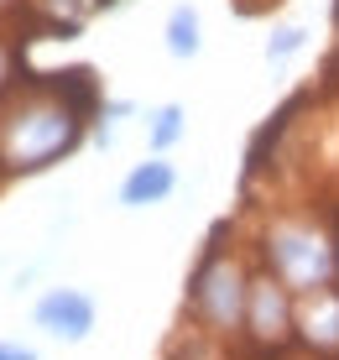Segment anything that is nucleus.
I'll use <instances>...</instances> for the list:
<instances>
[{
  "instance_id": "1",
  "label": "nucleus",
  "mask_w": 339,
  "mask_h": 360,
  "mask_svg": "<svg viewBox=\"0 0 339 360\" xmlns=\"http://www.w3.org/2000/svg\"><path fill=\"white\" fill-rule=\"evenodd\" d=\"M84 141V110L53 89H32L0 110V167L42 172Z\"/></svg>"
},
{
  "instance_id": "2",
  "label": "nucleus",
  "mask_w": 339,
  "mask_h": 360,
  "mask_svg": "<svg viewBox=\"0 0 339 360\" xmlns=\"http://www.w3.org/2000/svg\"><path fill=\"white\" fill-rule=\"evenodd\" d=\"M261 256H267V271L277 282H287L298 297L334 288L339 277V245L324 225H313L308 214H271L261 225Z\"/></svg>"
},
{
  "instance_id": "3",
  "label": "nucleus",
  "mask_w": 339,
  "mask_h": 360,
  "mask_svg": "<svg viewBox=\"0 0 339 360\" xmlns=\"http://www.w3.org/2000/svg\"><path fill=\"white\" fill-rule=\"evenodd\" d=\"M245 303H250V277L235 256L209 251L204 266L188 282V314L209 340H230L245 329Z\"/></svg>"
},
{
  "instance_id": "4",
  "label": "nucleus",
  "mask_w": 339,
  "mask_h": 360,
  "mask_svg": "<svg viewBox=\"0 0 339 360\" xmlns=\"http://www.w3.org/2000/svg\"><path fill=\"white\" fill-rule=\"evenodd\" d=\"M298 334V292L267 277H250V303H245V340L256 350H282L287 340Z\"/></svg>"
},
{
  "instance_id": "5",
  "label": "nucleus",
  "mask_w": 339,
  "mask_h": 360,
  "mask_svg": "<svg viewBox=\"0 0 339 360\" xmlns=\"http://www.w3.org/2000/svg\"><path fill=\"white\" fill-rule=\"evenodd\" d=\"M32 324L42 334H53V340H63V345H84L99 324V303L84 288H47L32 303Z\"/></svg>"
},
{
  "instance_id": "6",
  "label": "nucleus",
  "mask_w": 339,
  "mask_h": 360,
  "mask_svg": "<svg viewBox=\"0 0 339 360\" xmlns=\"http://www.w3.org/2000/svg\"><path fill=\"white\" fill-rule=\"evenodd\" d=\"M298 340L324 355L339 350V288H319L298 297Z\"/></svg>"
},
{
  "instance_id": "7",
  "label": "nucleus",
  "mask_w": 339,
  "mask_h": 360,
  "mask_svg": "<svg viewBox=\"0 0 339 360\" xmlns=\"http://www.w3.org/2000/svg\"><path fill=\"white\" fill-rule=\"evenodd\" d=\"M172 188H178V167H172L167 157L152 152V162H136V167L120 178L115 204H120V209H152V204H162Z\"/></svg>"
},
{
  "instance_id": "8",
  "label": "nucleus",
  "mask_w": 339,
  "mask_h": 360,
  "mask_svg": "<svg viewBox=\"0 0 339 360\" xmlns=\"http://www.w3.org/2000/svg\"><path fill=\"white\" fill-rule=\"evenodd\" d=\"M162 47H167V58H178V63L204 53V16H198V6L178 0V6L167 11V21H162Z\"/></svg>"
},
{
  "instance_id": "9",
  "label": "nucleus",
  "mask_w": 339,
  "mask_h": 360,
  "mask_svg": "<svg viewBox=\"0 0 339 360\" xmlns=\"http://www.w3.org/2000/svg\"><path fill=\"white\" fill-rule=\"evenodd\" d=\"M183 136H188V110L178 105V99H172V105H157L152 110V131H146V146H152L157 157H167Z\"/></svg>"
},
{
  "instance_id": "10",
  "label": "nucleus",
  "mask_w": 339,
  "mask_h": 360,
  "mask_svg": "<svg viewBox=\"0 0 339 360\" xmlns=\"http://www.w3.org/2000/svg\"><path fill=\"white\" fill-rule=\"evenodd\" d=\"M37 11H42L58 32H79L84 21L99 11V0H37Z\"/></svg>"
},
{
  "instance_id": "11",
  "label": "nucleus",
  "mask_w": 339,
  "mask_h": 360,
  "mask_svg": "<svg viewBox=\"0 0 339 360\" xmlns=\"http://www.w3.org/2000/svg\"><path fill=\"white\" fill-rule=\"evenodd\" d=\"M308 27H303V21H287V27H277V32H271L267 37V47H261V53H267V63H287V58H298V53H303V47H308Z\"/></svg>"
},
{
  "instance_id": "12",
  "label": "nucleus",
  "mask_w": 339,
  "mask_h": 360,
  "mask_svg": "<svg viewBox=\"0 0 339 360\" xmlns=\"http://www.w3.org/2000/svg\"><path fill=\"white\" fill-rule=\"evenodd\" d=\"M11 73H16V53H11L6 42H0V94L11 89Z\"/></svg>"
},
{
  "instance_id": "13",
  "label": "nucleus",
  "mask_w": 339,
  "mask_h": 360,
  "mask_svg": "<svg viewBox=\"0 0 339 360\" xmlns=\"http://www.w3.org/2000/svg\"><path fill=\"white\" fill-rule=\"evenodd\" d=\"M89 141L94 146H115V126H110V115H99V126L89 131Z\"/></svg>"
},
{
  "instance_id": "14",
  "label": "nucleus",
  "mask_w": 339,
  "mask_h": 360,
  "mask_svg": "<svg viewBox=\"0 0 339 360\" xmlns=\"http://www.w3.org/2000/svg\"><path fill=\"white\" fill-rule=\"evenodd\" d=\"M99 115H110V120H120V115H136V99H105V110Z\"/></svg>"
},
{
  "instance_id": "15",
  "label": "nucleus",
  "mask_w": 339,
  "mask_h": 360,
  "mask_svg": "<svg viewBox=\"0 0 339 360\" xmlns=\"http://www.w3.org/2000/svg\"><path fill=\"white\" fill-rule=\"evenodd\" d=\"M0 360H37V350L32 345H6L0 340Z\"/></svg>"
},
{
  "instance_id": "16",
  "label": "nucleus",
  "mask_w": 339,
  "mask_h": 360,
  "mask_svg": "<svg viewBox=\"0 0 339 360\" xmlns=\"http://www.w3.org/2000/svg\"><path fill=\"white\" fill-rule=\"evenodd\" d=\"M6 6H16V0H0V11H6Z\"/></svg>"
}]
</instances>
